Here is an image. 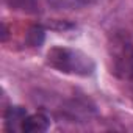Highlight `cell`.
I'll return each mask as SVG.
<instances>
[{"label":"cell","mask_w":133,"mask_h":133,"mask_svg":"<svg viewBox=\"0 0 133 133\" xmlns=\"http://www.w3.org/2000/svg\"><path fill=\"white\" fill-rule=\"evenodd\" d=\"M47 64L58 72L78 77H89L96 69V63L88 53L78 49L61 45L52 47L47 52Z\"/></svg>","instance_id":"6da1fadb"},{"label":"cell","mask_w":133,"mask_h":133,"mask_svg":"<svg viewBox=\"0 0 133 133\" xmlns=\"http://www.w3.org/2000/svg\"><path fill=\"white\" fill-rule=\"evenodd\" d=\"M108 56L111 74L117 78L133 80V42L124 33H114L108 42Z\"/></svg>","instance_id":"7a4b0ae2"},{"label":"cell","mask_w":133,"mask_h":133,"mask_svg":"<svg viewBox=\"0 0 133 133\" xmlns=\"http://www.w3.org/2000/svg\"><path fill=\"white\" fill-rule=\"evenodd\" d=\"M27 111L22 107H11L5 113V127L8 131H22V124L27 117Z\"/></svg>","instance_id":"3957f363"},{"label":"cell","mask_w":133,"mask_h":133,"mask_svg":"<svg viewBox=\"0 0 133 133\" xmlns=\"http://www.w3.org/2000/svg\"><path fill=\"white\" fill-rule=\"evenodd\" d=\"M49 127H50L49 117L42 113H36V114L25 117V121L22 124V131H25V133H42V131L49 130Z\"/></svg>","instance_id":"277c9868"},{"label":"cell","mask_w":133,"mask_h":133,"mask_svg":"<svg viewBox=\"0 0 133 133\" xmlns=\"http://www.w3.org/2000/svg\"><path fill=\"white\" fill-rule=\"evenodd\" d=\"M5 3L11 10H17L24 13H35L38 8L36 0H5Z\"/></svg>","instance_id":"5b68a950"},{"label":"cell","mask_w":133,"mask_h":133,"mask_svg":"<svg viewBox=\"0 0 133 133\" xmlns=\"http://www.w3.org/2000/svg\"><path fill=\"white\" fill-rule=\"evenodd\" d=\"M44 41V31L41 27H31L27 33V44L30 47H36V45H41Z\"/></svg>","instance_id":"8992f818"},{"label":"cell","mask_w":133,"mask_h":133,"mask_svg":"<svg viewBox=\"0 0 133 133\" xmlns=\"http://www.w3.org/2000/svg\"><path fill=\"white\" fill-rule=\"evenodd\" d=\"M74 2H75L77 5H80V6H85V5H92V3H96L97 0H74Z\"/></svg>","instance_id":"52a82bcc"},{"label":"cell","mask_w":133,"mask_h":133,"mask_svg":"<svg viewBox=\"0 0 133 133\" xmlns=\"http://www.w3.org/2000/svg\"><path fill=\"white\" fill-rule=\"evenodd\" d=\"M128 85H130V94H131V97H133V80H130Z\"/></svg>","instance_id":"ba28073f"}]
</instances>
